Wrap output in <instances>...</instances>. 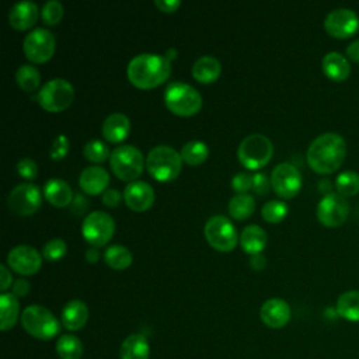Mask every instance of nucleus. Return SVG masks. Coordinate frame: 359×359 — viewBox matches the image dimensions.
Segmentation results:
<instances>
[{
  "label": "nucleus",
  "instance_id": "nucleus-1",
  "mask_svg": "<svg viewBox=\"0 0 359 359\" xmlns=\"http://www.w3.org/2000/svg\"><path fill=\"white\" fill-rule=\"evenodd\" d=\"M346 143L335 132L318 135L307 149V163L318 174L337 171L345 160Z\"/></svg>",
  "mask_w": 359,
  "mask_h": 359
},
{
  "label": "nucleus",
  "instance_id": "nucleus-2",
  "mask_svg": "<svg viewBox=\"0 0 359 359\" xmlns=\"http://www.w3.org/2000/svg\"><path fill=\"white\" fill-rule=\"evenodd\" d=\"M170 70V60L165 55L153 52L135 55L126 67L129 80L140 88H150L163 83L168 77Z\"/></svg>",
  "mask_w": 359,
  "mask_h": 359
},
{
  "label": "nucleus",
  "instance_id": "nucleus-3",
  "mask_svg": "<svg viewBox=\"0 0 359 359\" xmlns=\"http://www.w3.org/2000/svg\"><path fill=\"white\" fill-rule=\"evenodd\" d=\"M181 154L168 144H157L151 147L146 157L149 172L160 181L174 180L181 171Z\"/></svg>",
  "mask_w": 359,
  "mask_h": 359
},
{
  "label": "nucleus",
  "instance_id": "nucleus-4",
  "mask_svg": "<svg viewBox=\"0 0 359 359\" xmlns=\"http://www.w3.org/2000/svg\"><path fill=\"white\" fill-rule=\"evenodd\" d=\"M21 325L29 335L38 339H52L60 330V324L53 313L41 304H29L22 310Z\"/></svg>",
  "mask_w": 359,
  "mask_h": 359
},
{
  "label": "nucleus",
  "instance_id": "nucleus-5",
  "mask_svg": "<svg viewBox=\"0 0 359 359\" xmlns=\"http://www.w3.org/2000/svg\"><path fill=\"white\" fill-rule=\"evenodd\" d=\"M164 102L174 114L192 115L202 107V95L185 81H171L164 90Z\"/></svg>",
  "mask_w": 359,
  "mask_h": 359
},
{
  "label": "nucleus",
  "instance_id": "nucleus-6",
  "mask_svg": "<svg viewBox=\"0 0 359 359\" xmlns=\"http://www.w3.org/2000/svg\"><path fill=\"white\" fill-rule=\"evenodd\" d=\"M273 151L272 142L259 132L250 133L243 137L237 147V157L247 168H259L265 165Z\"/></svg>",
  "mask_w": 359,
  "mask_h": 359
},
{
  "label": "nucleus",
  "instance_id": "nucleus-7",
  "mask_svg": "<svg viewBox=\"0 0 359 359\" xmlns=\"http://www.w3.org/2000/svg\"><path fill=\"white\" fill-rule=\"evenodd\" d=\"M109 164L112 171L121 180L135 181L143 170L144 158L136 146L125 143L112 149L109 154Z\"/></svg>",
  "mask_w": 359,
  "mask_h": 359
},
{
  "label": "nucleus",
  "instance_id": "nucleus-8",
  "mask_svg": "<svg viewBox=\"0 0 359 359\" xmlns=\"http://www.w3.org/2000/svg\"><path fill=\"white\" fill-rule=\"evenodd\" d=\"M74 90L69 80L53 77L45 81L36 94L39 104L48 111H62L73 101Z\"/></svg>",
  "mask_w": 359,
  "mask_h": 359
},
{
  "label": "nucleus",
  "instance_id": "nucleus-9",
  "mask_svg": "<svg viewBox=\"0 0 359 359\" xmlns=\"http://www.w3.org/2000/svg\"><path fill=\"white\" fill-rule=\"evenodd\" d=\"M115 230L114 217L105 210H93L81 223V233L91 245H104Z\"/></svg>",
  "mask_w": 359,
  "mask_h": 359
},
{
  "label": "nucleus",
  "instance_id": "nucleus-10",
  "mask_svg": "<svg viewBox=\"0 0 359 359\" xmlns=\"http://www.w3.org/2000/svg\"><path fill=\"white\" fill-rule=\"evenodd\" d=\"M203 231L210 245L220 251H229L237 243V230L224 215L210 216L205 223Z\"/></svg>",
  "mask_w": 359,
  "mask_h": 359
},
{
  "label": "nucleus",
  "instance_id": "nucleus-11",
  "mask_svg": "<svg viewBox=\"0 0 359 359\" xmlns=\"http://www.w3.org/2000/svg\"><path fill=\"white\" fill-rule=\"evenodd\" d=\"M22 49L29 60L45 62L55 52V35L48 28L35 27L25 34Z\"/></svg>",
  "mask_w": 359,
  "mask_h": 359
},
{
  "label": "nucleus",
  "instance_id": "nucleus-12",
  "mask_svg": "<svg viewBox=\"0 0 359 359\" xmlns=\"http://www.w3.org/2000/svg\"><path fill=\"white\" fill-rule=\"evenodd\" d=\"M41 202V189L34 182H20L7 195V205L17 215L34 213Z\"/></svg>",
  "mask_w": 359,
  "mask_h": 359
},
{
  "label": "nucleus",
  "instance_id": "nucleus-13",
  "mask_svg": "<svg viewBox=\"0 0 359 359\" xmlns=\"http://www.w3.org/2000/svg\"><path fill=\"white\" fill-rule=\"evenodd\" d=\"M349 215V203L339 194H327L317 205V219L327 227H338Z\"/></svg>",
  "mask_w": 359,
  "mask_h": 359
},
{
  "label": "nucleus",
  "instance_id": "nucleus-14",
  "mask_svg": "<svg viewBox=\"0 0 359 359\" xmlns=\"http://www.w3.org/2000/svg\"><path fill=\"white\" fill-rule=\"evenodd\" d=\"M271 185L282 198L294 196L302 187V174L290 163H279L271 172Z\"/></svg>",
  "mask_w": 359,
  "mask_h": 359
},
{
  "label": "nucleus",
  "instance_id": "nucleus-15",
  "mask_svg": "<svg viewBox=\"0 0 359 359\" xmlns=\"http://www.w3.org/2000/svg\"><path fill=\"white\" fill-rule=\"evenodd\" d=\"M324 28L331 36L345 39L359 29V17L353 10L335 8L327 14Z\"/></svg>",
  "mask_w": 359,
  "mask_h": 359
},
{
  "label": "nucleus",
  "instance_id": "nucleus-16",
  "mask_svg": "<svg viewBox=\"0 0 359 359\" xmlns=\"http://www.w3.org/2000/svg\"><path fill=\"white\" fill-rule=\"evenodd\" d=\"M42 262L39 251L29 244H17L7 252V264L18 273H35Z\"/></svg>",
  "mask_w": 359,
  "mask_h": 359
},
{
  "label": "nucleus",
  "instance_id": "nucleus-17",
  "mask_svg": "<svg viewBox=\"0 0 359 359\" xmlns=\"http://www.w3.org/2000/svg\"><path fill=\"white\" fill-rule=\"evenodd\" d=\"M259 316L269 328H282L290 320V306L280 297H271L262 303Z\"/></svg>",
  "mask_w": 359,
  "mask_h": 359
},
{
  "label": "nucleus",
  "instance_id": "nucleus-18",
  "mask_svg": "<svg viewBox=\"0 0 359 359\" xmlns=\"http://www.w3.org/2000/svg\"><path fill=\"white\" fill-rule=\"evenodd\" d=\"M123 198L129 208L140 212L151 206L154 201V189L149 182L142 180H135L125 187Z\"/></svg>",
  "mask_w": 359,
  "mask_h": 359
},
{
  "label": "nucleus",
  "instance_id": "nucleus-19",
  "mask_svg": "<svg viewBox=\"0 0 359 359\" xmlns=\"http://www.w3.org/2000/svg\"><path fill=\"white\" fill-rule=\"evenodd\" d=\"M38 18V6L32 0H18L8 10V22L18 29L31 27Z\"/></svg>",
  "mask_w": 359,
  "mask_h": 359
},
{
  "label": "nucleus",
  "instance_id": "nucleus-20",
  "mask_svg": "<svg viewBox=\"0 0 359 359\" xmlns=\"http://www.w3.org/2000/svg\"><path fill=\"white\" fill-rule=\"evenodd\" d=\"M109 182L108 171L101 165H87L79 175V184L87 194H100L105 191Z\"/></svg>",
  "mask_w": 359,
  "mask_h": 359
},
{
  "label": "nucleus",
  "instance_id": "nucleus-21",
  "mask_svg": "<svg viewBox=\"0 0 359 359\" xmlns=\"http://www.w3.org/2000/svg\"><path fill=\"white\" fill-rule=\"evenodd\" d=\"M88 320V307L80 299L69 300L62 310V324L69 331H77Z\"/></svg>",
  "mask_w": 359,
  "mask_h": 359
},
{
  "label": "nucleus",
  "instance_id": "nucleus-22",
  "mask_svg": "<svg viewBox=\"0 0 359 359\" xmlns=\"http://www.w3.org/2000/svg\"><path fill=\"white\" fill-rule=\"evenodd\" d=\"M130 129L129 118L123 112H111L105 116L101 132L102 136L109 142H121L126 137Z\"/></svg>",
  "mask_w": 359,
  "mask_h": 359
},
{
  "label": "nucleus",
  "instance_id": "nucleus-23",
  "mask_svg": "<svg viewBox=\"0 0 359 359\" xmlns=\"http://www.w3.org/2000/svg\"><path fill=\"white\" fill-rule=\"evenodd\" d=\"M321 67L325 76L334 81H344L351 74V63L339 52L325 53L321 60Z\"/></svg>",
  "mask_w": 359,
  "mask_h": 359
},
{
  "label": "nucleus",
  "instance_id": "nucleus-24",
  "mask_svg": "<svg viewBox=\"0 0 359 359\" xmlns=\"http://www.w3.org/2000/svg\"><path fill=\"white\" fill-rule=\"evenodd\" d=\"M150 345L143 334L128 335L119 348L121 359H149Z\"/></svg>",
  "mask_w": 359,
  "mask_h": 359
},
{
  "label": "nucleus",
  "instance_id": "nucleus-25",
  "mask_svg": "<svg viewBox=\"0 0 359 359\" xmlns=\"http://www.w3.org/2000/svg\"><path fill=\"white\" fill-rule=\"evenodd\" d=\"M43 195L52 205L66 206L72 202L73 191L67 181L59 177H52L43 185Z\"/></svg>",
  "mask_w": 359,
  "mask_h": 359
},
{
  "label": "nucleus",
  "instance_id": "nucleus-26",
  "mask_svg": "<svg viewBox=\"0 0 359 359\" xmlns=\"http://www.w3.org/2000/svg\"><path fill=\"white\" fill-rule=\"evenodd\" d=\"M220 72H222V65L219 59L213 55H202L192 65V76L202 83H209L216 80Z\"/></svg>",
  "mask_w": 359,
  "mask_h": 359
},
{
  "label": "nucleus",
  "instance_id": "nucleus-27",
  "mask_svg": "<svg viewBox=\"0 0 359 359\" xmlns=\"http://www.w3.org/2000/svg\"><path fill=\"white\" fill-rule=\"evenodd\" d=\"M268 240L266 231L258 224H248L241 230L240 243L244 251L250 254L261 252Z\"/></svg>",
  "mask_w": 359,
  "mask_h": 359
},
{
  "label": "nucleus",
  "instance_id": "nucleus-28",
  "mask_svg": "<svg viewBox=\"0 0 359 359\" xmlns=\"http://www.w3.org/2000/svg\"><path fill=\"white\" fill-rule=\"evenodd\" d=\"M20 314V303L13 292H3L0 296V328L10 330Z\"/></svg>",
  "mask_w": 359,
  "mask_h": 359
},
{
  "label": "nucleus",
  "instance_id": "nucleus-29",
  "mask_svg": "<svg viewBox=\"0 0 359 359\" xmlns=\"http://www.w3.org/2000/svg\"><path fill=\"white\" fill-rule=\"evenodd\" d=\"M337 313L348 321H359V292L348 290L337 300Z\"/></svg>",
  "mask_w": 359,
  "mask_h": 359
},
{
  "label": "nucleus",
  "instance_id": "nucleus-30",
  "mask_svg": "<svg viewBox=\"0 0 359 359\" xmlns=\"http://www.w3.org/2000/svg\"><path fill=\"white\" fill-rule=\"evenodd\" d=\"M229 212L236 219L248 217L255 209V199L248 192L234 194L229 201Z\"/></svg>",
  "mask_w": 359,
  "mask_h": 359
},
{
  "label": "nucleus",
  "instance_id": "nucleus-31",
  "mask_svg": "<svg viewBox=\"0 0 359 359\" xmlns=\"http://www.w3.org/2000/svg\"><path fill=\"white\" fill-rule=\"evenodd\" d=\"M56 353L60 359H80L83 355V344L79 337L65 334L56 341Z\"/></svg>",
  "mask_w": 359,
  "mask_h": 359
},
{
  "label": "nucleus",
  "instance_id": "nucleus-32",
  "mask_svg": "<svg viewBox=\"0 0 359 359\" xmlns=\"http://www.w3.org/2000/svg\"><path fill=\"white\" fill-rule=\"evenodd\" d=\"M104 258L107 264L115 269H123L132 262V252L128 247L122 244H111L104 251Z\"/></svg>",
  "mask_w": 359,
  "mask_h": 359
},
{
  "label": "nucleus",
  "instance_id": "nucleus-33",
  "mask_svg": "<svg viewBox=\"0 0 359 359\" xmlns=\"http://www.w3.org/2000/svg\"><path fill=\"white\" fill-rule=\"evenodd\" d=\"M180 154L184 161H187L188 164L196 165L206 160V157L209 154V149L205 142L194 139V140H188L187 143L182 144Z\"/></svg>",
  "mask_w": 359,
  "mask_h": 359
},
{
  "label": "nucleus",
  "instance_id": "nucleus-34",
  "mask_svg": "<svg viewBox=\"0 0 359 359\" xmlns=\"http://www.w3.org/2000/svg\"><path fill=\"white\" fill-rule=\"evenodd\" d=\"M15 80L22 90L32 91L41 83V73L34 65L22 63L15 70Z\"/></svg>",
  "mask_w": 359,
  "mask_h": 359
},
{
  "label": "nucleus",
  "instance_id": "nucleus-35",
  "mask_svg": "<svg viewBox=\"0 0 359 359\" xmlns=\"http://www.w3.org/2000/svg\"><path fill=\"white\" fill-rule=\"evenodd\" d=\"M335 187L339 195L353 196L359 194V174L355 171H344L335 180Z\"/></svg>",
  "mask_w": 359,
  "mask_h": 359
},
{
  "label": "nucleus",
  "instance_id": "nucleus-36",
  "mask_svg": "<svg viewBox=\"0 0 359 359\" xmlns=\"http://www.w3.org/2000/svg\"><path fill=\"white\" fill-rule=\"evenodd\" d=\"M287 205L280 199H269L261 208V215L266 222L278 223L287 215Z\"/></svg>",
  "mask_w": 359,
  "mask_h": 359
},
{
  "label": "nucleus",
  "instance_id": "nucleus-37",
  "mask_svg": "<svg viewBox=\"0 0 359 359\" xmlns=\"http://www.w3.org/2000/svg\"><path fill=\"white\" fill-rule=\"evenodd\" d=\"M83 153L88 160L95 163L105 160L111 154L108 144L100 139H91L86 142L83 146Z\"/></svg>",
  "mask_w": 359,
  "mask_h": 359
},
{
  "label": "nucleus",
  "instance_id": "nucleus-38",
  "mask_svg": "<svg viewBox=\"0 0 359 359\" xmlns=\"http://www.w3.org/2000/svg\"><path fill=\"white\" fill-rule=\"evenodd\" d=\"M62 15H63V6L59 0H48L43 3L41 8V17L46 24L53 25L59 22Z\"/></svg>",
  "mask_w": 359,
  "mask_h": 359
},
{
  "label": "nucleus",
  "instance_id": "nucleus-39",
  "mask_svg": "<svg viewBox=\"0 0 359 359\" xmlns=\"http://www.w3.org/2000/svg\"><path fill=\"white\" fill-rule=\"evenodd\" d=\"M66 250H67V245H66L65 240L60 237H53L43 244L42 255L46 259H59L65 255Z\"/></svg>",
  "mask_w": 359,
  "mask_h": 359
},
{
  "label": "nucleus",
  "instance_id": "nucleus-40",
  "mask_svg": "<svg viewBox=\"0 0 359 359\" xmlns=\"http://www.w3.org/2000/svg\"><path fill=\"white\" fill-rule=\"evenodd\" d=\"M17 171L21 177L27 180H32L38 174V165L31 157H22L17 163Z\"/></svg>",
  "mask_w": 359,
  "mask_h": 359
},
{
  "label": "nucleus",
  "instance_id": "nucleus-41",
  "mask_svg": "<svg viewBox=\"0 0 359 359\" xmlns=\"http://www.w3.org/2000/svg\"><path fill=\"white\" fill-rule=\"evenodd\" d=\"M231 187L234 191H237V194L247 192L250 188H252V175L245 171L234 174L231 178Z\"/></svg>",
  "mask_w": 359,
  "mask_h": 359
},
{
  "label": "nucleus",
  "instance_id": "nucleus-42",
  "mask_svg": "<svg viewBox=\"0 0 359 359\" xmlns=\"http://www.w3.org/2000/svg\"><path fill=\"white\" fill-rule=\"evenodd\" d=\"M69 150V139L63 135V133H59L53 142H52V146H50V156L52 158H60L63 157Z\"/></svg>",
  "mask_w": 359,
  "mask_h": 359
},
{
  "label": "nucleus",
  "instance_id": "nucleus-43",
  "mask_svg": "<svg viewBox=\"0 0 359 359\" xmlns=\"http://www.w3.org/2000/svg\"><path fill=\"white\" fill-rule=\"evenodd\" d=\"M269 182H271V180L266 177L265 172L258 171V172L252 174V188L257 194H261V195L265 194L269 188Z\"/></svg>",
  "mask_w": 359,
  "mask_h": 359
},
{
  "label": "nucleus",
  "instance_id": "nucleus-44",
  "mask_svg": "<svg viewBox=\"0 0 359 359\" xmlns=\"http://www.w3.org/2000/svg\"><path fill=\"white\" fill-rule=\"evenodd\" d=\"M121 201V192L116 188H107L102 192V202L108 206H116Z\"/></svg>",
  "mask_w": 359,
  "mask_h": 359
},
{
  "label": "nucleus",
  "instance_id": "nucleus-45",
  "mask_svg": "<svg viewBox=\"0 0 359 359\" xmlns=\"http://www.w3.org/2000/svg\"><path fill=\"white\" fill-rule=\"evenodd\" d=\"M29 290V282L24 278H18L13 283V293L15 296H25Z\"/></svg>",
  "mask_w": 359,
  "mask_h": 359
},
{
  "label": "nucleus",
  "instance_id": "nucleus-46",
  "mask_svg": "<svg viewBox=\"0 0 359 359\" xmlns=\"http://www.w3.org/2000/svg\"><path fill=\"white\" fill-rule=\"evenodd\" d=\"M11 273L4 264H0V289L6 290L11 285Z\"/></svg>",
  "mask_w": 359,
  "mask_h": 359
},
{
  "label": "nucleus",
  "instance_id": "nucleus-47",
  "mask_svg": "<svg viewBox=\"0 0 359 359\" xmlns=\"http://www.w3.org/2000/svg\"><path fill=\"white\" fill-rule=\"evenodd\" d=\"M154 4L163 11H172L181 4V1L180 0H154Z\"/></svg>",
  "mask_w": 359,
  "mask_h": 359
},
{
  "label": "nucleus",
  "instance_id": "nucleus-48",
  "mask_svg": "<svg viewBox=\"0 0 359 359\" xmlns=\"http://www.w3.org/2000/svg\"><path fill=\"white\" fill-rule=\"evenodd\" d=\"M346 56L355 62V63H359V39L351 42L346 48Z\"/></svg>",
  "mask_w": 359,
  "mask_h": 359
},
{
  "label": "nucleus",
  "instance_id": "nucleus-49",
  "mask_svg": "<svg viewBox=\"0 0 359 359\" xmlns=\"http://www.w3.org/2000/svg\"><path fill=\"white\" fill-rule=\"evenodd\" d=\"M250 264L254 269H262L266 264V259L264 257L262 252H255V254H251L250 257Z\"/></svg>",
  "mask_w": 359,
  "mask_h": 359
},
{
  "label": "nucleus",
  "instance_id": "nucleus-50",
  "mask_svg": "<svg viewBox=\"0 0 359 359\" xmlns=\"http://www.w3.org/2000/svg\"><path fill=\"white\" fill-rule=\"evenodd\" d=\"M86 258H87V261H91V262L97 261V259L100 258V251H98V248H97L95 245L88 247V248L86 250Z\"/></svg>",
  "mask_w": 359,
  "mask_h": 359
},
{
  "label": "nucleus",
  "instance_id": "nucleus-51",
  "mask_svg": "<svg viewBox=\"0 0 359 359\" xmlns=\"http://www.w3.org/2000/svg\"><path fill=\"white\" fill-rule=\"evenodd\" d=\"M175 53H177V50H175L174 48H170V49L165 52V57L170 60V59H172V57L175 56Z\"/></svg>",
  "mask_w": 359,
  "mask_h": 359
}]
</instances>
